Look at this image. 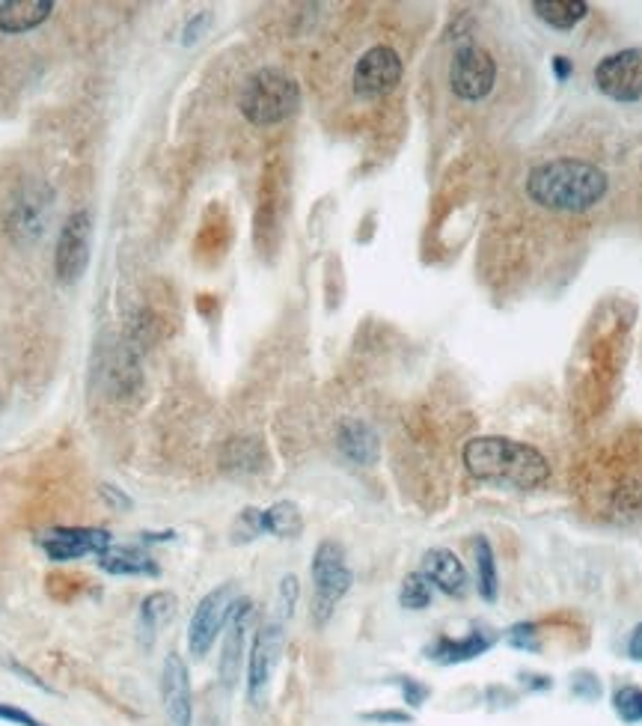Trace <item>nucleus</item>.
<instances>
[{
  "label": "nucleus",
  "mask_w": 642,
  "mask_h": 726,
  "mask_svg": "<svg viewBox=\"0 0 642 726\" xmlns=\"http://www.w3.org/2000/svg\"><path fill=\"white\" fill-rule=\"evenodd\" d=\"M607 173L584 158H550L529 170L526 196L550 212H589L607 194Z\"/></svg>",
  "instance_id": "1"
},
{
  "label": "nucleus",
  "mask_w": 642,
  "mask_h": 726,
  "mask_svg": "<svg viewBox=\"0 0 642 726\" xmlns=\"http://www.w3.org/2000/svg\"><path fill=\"white\" fill-rule=\"evenodd\" d=\"M89 247H93V217L87 209H78L68 215L66 226L60 229L57 254H54V268H57L60 280L75 284L87 271L89 254H93Z\"/></svg>",
  "instance_id": "7"
},
{
  "label": "nucleus",
  "mask_w": 642,
  "mask_h": 726,
  "mask_svg": "<svg viewBox=\"0 0 642 726\" xmlns=\"http://www.w3.org/2000/svg\"><path fill=\"white\" fill-rule=\"evenodd\" d=\"M0 720H7V724H15V726H45L42 720H36V717L30 715V712L10 706V703H0Z\"/></svg>",
  "instance_id": "32"
},
{
  "label": "nucleus",
  "mask_w": 642,
  "mask_h": 726,
  "mask_svg": "<svg viewBox=\"0 0 642 726\" xmlns=\"http://www.w3.org/2000/svg\"><path fill=\"white\" fill-rule=\"evenodd\" d=\"M571 70H575V66H571V60L563 57V54H559V57H554V75H556V81H568V78H571Z\"/></svg>",
  "instance_id": "37"
},
{
  "label": "nucleus",
  "mask_w": 642,
  "mask_h": 726,
  "mask_svg": "<svg viewBox=\"0 0 642 726\" xmlns=\"http://www.w3.org/2000/svg\"><path fill=\"white\" fill-rule=\"evenodd\" d=\"M496 643V634L491 629H473L468 631L464 638H449V634H440L435 638V643H428L426 655L428 661H435V664H464V661H473V658L485 655L488 649Z\"/></svg>",
  "instance_id": "14"
},
{
  "label": "nucleus",
  "mask_w": 642,
  "mask_h": 726,
  "mask_svg": "<svg viewBox=\"0 0 642 726\" xmlns=\"http://www.w3.org/2000/svg\"><path fill=\"white\" fill-rule=\"evenodd\" d=\"M98 569L107 575H128V578H158L161 575V566L156 559L135 545H110L105 554H98Z\"/></svg>",
  "instance_id": "16"
},
{
  "label": "nucleus",
  "mask_w": 642,
  "mask_h": 726,
  "mask_svg": "<svg viewBox=\"0 0 642 726\" xmlns=\"http://www.w3.org/2000/svg\"><path fill=\"white\" fill-rule=\"evenodd\" d=\"M235 599H238L235 596V584H221V587H214L208 596L200 599L194 617H191V626H188V649H191V655H208V649L214 647L217 634L224 631Z\"/></svg>",
  "instance_id": "5"
},
{
  "label": "nucleus",
  "mask_w": 642,
  "mask_h": 726,
  "mask_svg": "<svg viewBox=\"0 0 642 726\" xmlns=\"http://www.w3.org/2000/svg\"><path fill=\"white\" fill-rule=\"evenodd\" d=\"M54 3L51 0H3L0 3V30L3 33H24L40 28L49 19Z\"/></svg>",
  "instance_id": "18"
},
{
  "label": "nucleus",
  "mask_w": 642,
  "mask_h": 726,
  "mask_svg": "<svg viewBox=\"0 0 642 726\" xmlns=\"http://www.w3.org/2000/svg\"><path fill=\"white\" fill-rule=\"evenodd\" d=\"M336 444H340L342 456L354 461V465H361V468H370L378 461V435H375L370 423L345 420Z\"/></svg>",
  "instance_id": "17"
},
{
  "label": "nucleus",
  "mask_w": 642,
  "mask_h": 726,
  "mask_svg": "<svg viewBox=\"0 0 642 726\" xmlns=\"http://www.w3.org/2000/svg\"><path fill=\"white\" fill-rule=\"evenodd\" d=\"M208 21H212V15H208V12H196L194 19H191L185 24V33H182V42H185V45H194V42L200 40V33H203V28H205V24H208Z\"/></svg>",
  "instance_id": "33"
},
{
  "label": "nucleus",
  "mask_w": 642,
  "mask_h": 726,
  "mask_svg": "<svg viewBox=\"0 0 642 726\" xmlns=\"http://www.w3.org/2000/svg\"><path fill=\"white\" fill-rule=\"evenodd\" d=\"M431 596H435V587L422 572H410L408 578L402 580L399 605L405 610H426L431 605Z\"/></svg>",
  "instance_id": "24"
},
{
  "label": "nucleus",
  "mask_w": 642,
  "mask_h": 726,
  "mask_svg": "<svg viewBox=\"0 0 642 726\" xmlns=\"http://www.w3.org/2000/svg\"><path fill=\"white\" fill-rule=\"evenodd\" d=\"M473 554H477V587L485 601H496L500 596V575H496V557L491 542L485 536L473 540Z\"/></svg>",
  "instance_id": "22"
},
{
  "label": "nucleus",
  "mask_w": 642,
  "mask_h": 726,
  "mask_svg": "<svg viewBox=\"0 0 642 726\" xmlns=\"http://www.w3.org/2000/svg\"><path fill=\"white\" fill-rule=\"evenodd\" d=\"M402 70L405 66H402L399 51H393L389 45H375L354 66V78H351L354 93L366 98L384 96V93H389L399 84Z\"/></svg>",
  "instance_id": "11"
},
{
  "label": "nucleus",
  "mask_w": 642,
  "mask_h": 726,
  "mask_svg": "<svg viewBox=\"0 0 642 726\" xmlns=\"http://www.w3.org/2000/svg\"><path fill=\"white\" fill-rule=\"evenodd\" d=\"M263 527L265 533H271L277 540H295L303 531V515L298 510V503L280 501L263 510Z\"/></svg>",
  "instance_id": "21"
},
{
  "label": "nucleus",
  "mask_w": 642,
  "mask_h": 726,
  "mask_svg": "<svg viewBox=\"0 0 642 726\" xmlns=\"http://www.w3.org/2000/svg\"><path fill=\"white\" fill-rule=\"evenodd\" d=\"M263 510H254V506L242 510V515L233 524V542H250L256 536H263Z\"/></svg>",
  "instance_id": "26"
},
{
  "label": "nucleus",
  "mask_w": 642,
  "mask_h": 726,
  "mask_svg": "<svg viewBox=\"0 0 642 726\" xmlns=\"http://www.w3.org/2000/svg\"><path fill=\"white\" fill-rule=\"evenodd\" d=\"M140 540L143 542H170V540H175V533L173 531H164V533H140Z\"/></svg>",
  "instance_id": "38"
},
{
  "label": "nucleus",
  "mask_w": 642,
  "mask_h": 726,
  "mask_svg": "<svg viewBox=\"0 0 642 726\" xmlns=\"http://www.w3.org/2000/svg\"><path fill=\"white\" fill-rule=\"evenodd\" d=\"M301 105V87L280 70H259L242 89V114L254 126H277Z\"/></svg>",
  "instance_id": "3"
},
{
  "label": "nucleus",
  "mask_w": 642,
  "mask_h": 726,
  "mask_svg": "<svg viewBox=\"0 0 642 726\" xmlns=\"http://www.w3.org/2000/svg\"><path fill=\"white\" fill-rule=\"evenodd\" d=\"M496 63L485 49L479 45H461L449 66V84L452 93L464 102H482L494 89Z\"/></svg>",
  "instance_id": "6"
},
{
  "label": "nucleus",
  "mask_w": 642,
  "mask_h": 726,
  "mask_svg": "<svg viewBox=\"0 0 642 726\" xmlns=\"http://www.w3.org/2000/svg\"><path fill=\"white\" fill-rule=\"evenodd\" d=\"M571 694H575L577 700H598L601 697V682H598V676L595 673H589V670H580V673H575L571 676Z\"/></svg>",
  "instance_id": "29"
},
{
  "label": "nucleus",
  "mask_w": 642,
  "mask_h": 726,
  "mask_svg": "<svg viewBox=\"0 0 642 726\" xmlns=\"http://www.w3.org/2000/svg\"><path fill=\"white\" fill-rule=\"evenodd\" d=\"M101 494H105V501L110 503V506H117V510H131V501H128L117 485H101Z\"/></svg>",
  "instance_id": "34"
},
{
  "label": "nucleus",
  "mask_w": 642,
  "mask_h": 726,
  "mask_svg": "<svg viewBox=\"0 0 642 726\" xmlns=\"http://www.w3.org/2000/svg\"><path fill=\"white\" fill-rule=\"evenodd\" d=\"M595 84L613 102H636L642 98V51L624 49L603 57L595 66Z\"/></svg>",
  "instance_id": "8"
},
{
  "label": "nucleus",
  "mask_w": 642,
  "mask_h": 726,
  "mask_svg": "<svg viewBox=\"0 0 642 726\" xmlns=\"http://www.w3.org/2000/svg\"><path fill=\"white\" fill-rule=\"evenodd\" d=\"M312 622L324 626L333 617V610L345 599V592L354 584V575L345 559V548L340 542L324 540L312 554Z\"/></svg>",
  "instance_id": "4"
},
{
  "label": "nucleus",
  "mask_w": 642,
  "mask_h": 726,
  "mask_svg": "<svg viewBox=\"0 0 642 726\" xmlns=\"http://www.w3.org/2000/svg\"><path fill=\"white\" fill-rule=\"evenodd\" d=\"M203 726H221L217 724V720H214V717H205V724Z\"/></svg>",
  "instance_id": "39"
},
{
  "label": "nucleus",
  "mask_w": 642,
  "mask_h": 726,
  "mask_svg": "<svg viewBox=\"0 0 642 726\" xmlns=\"http://www.w3.org/2000/svg\"><path fill=\"white\" fill-rule=\"evenodd\" d=\"M42 194H49L45 188H36L33 194L24 196L19 206H15V217H12V229L19 233V236H40L45 233V224H49L51 215V196L42 200Z\"/></svg>",
  "instance_id": "19"
},
{
  "label": "nucleus",
  "mask_w": 642,
  "mask_h": 726,
  "mask_svg": "<svg viewBox=\"0 0 642 726\" xmlns=\"http://www.w3.org/2000/svg\"><path fill=\"white\" fill-rule=\"evenodd\" d=\"M298 592H301V587H298V578H295V575H286V578L280 580V617L282 619H289L295 613Z\"/></svg>",
  "instance_id": "30"
},
{
  "label": "nucleus",
  "mask_w": 642,
  "mask_h": 726,
  "mask_svg": "<svg viewBox=\"0 0 642 726\" xmlns=\"http://www.w3.org/2000/svg\"><path fill=\"white\" fill-rule=\"evenodd\" d=\"M363 720L366 724H396V726H405L414 720V715L410 712H399V708H381V712H363Z\"/></svg>",
  "instance_id": "31"
},
{
  "label": "nucleus",
  "mask_w": 642,
  "mask_h": 726,
  "mask_svg": "<svg viewBox=\"0 0 642 726\" xmlns=\"http://www.w3.org/2000/svg\"><path fill=\"white\" fill-rule=\"evenodd\" d=\"M250 619H254V601L250 599H235L229 619H226V640L224 652H221V685L226 691H233L238 676H242V658H244V640H247V629H250Z\"/></svg>",
  "instance_id": "13"
},
{
  "label": "nucleus",
  "mask_w": 642,
  "mask_h": 726,
  "mask_svg": "<svg viewBox=\"0 0 642 726\" xmlns=\"http://www.w3.org/2000/svg\"><path fill=\"white\" fill-rule=\"evenodd\" d=\"M393 685L399 687L402 700H405V703H408L410 708H422V706H426L428 694H431V687H428L426 682H419V679H414V676H396V679H393Z\"/></svg>",
  "instance_id": "27"
},
{
  "label": "nucleus",
  "mask_w": 642,
  "mask_h": 726,
  "mask_svg": "<svg viewBox=\"0 0 642 726\" xmlns=\"http://www.w3.org/2000/svg\"><path fill=\"white\" fill-rule=\"evenodd\" d=\"M464 468L473 480L494 482V485H512L517 491H533L550 480V465L545 452L535 450L533 444L512 441L500 435H482L464 444Z\"/></svg>",
  "instance_id": "2"
},
{
  "label": "nucleus",
  "mask_w": 642,
  "mask_h": 726,
  "mask_svg": "<svg viewBox=\"0 0 642 726\" xmlns=\"http://www.w3.org/2000/svg\"><path fill=\"white\" fill-rule=\"evenodd\" d=\"M422 575L431 580V587L447 592L452 599H464L470 589V575L464 563L449 548H428L422 554Z\"/></svg>",
  "instance_id": "15"
},
{
  "label": "nucleus",
  "mask_w": 642,
  "mask_h": 726,
  "mask_svg": "<svg viewBox=\"0 0 642 726\" xmlns=\"http://www.w3.org/2000/svg\"><path fill=\"white\" fill-rule=\"evenodd\" d=\"M628 655H631L633 661H642V622L631 631V638H628Z\"/></svg>",
  "instance_id": "36"
},
{
  "label": "nucleus",
  "mask_w": 642,
  "mask_h": 726,
  "mask_svg": "<svg viewBox=\"0 0 642 726\" xmlns=\"http://www.w3.org/2000/svg\"><path fill=\"white\" fill-rule=\"evenodd\" d=\"M175 617V596L167 589L149 592L143 605H140V631H147V638H152L158 629H164L167 622Z\"/></svg>",
  "instance_id": "23"
},
{
  "label": "nucleus",
  "mask_w": 642,
  "mask_h": 726,
  "mask_svg": "<svg viewBox=\"0 0 642 726\" xmlns=\"http://www.w3.org/2000/svg\"><path fill=\"white\" fill-rule=\"evenodd\" d=\"M506 640L515 649H524V652H538V626L535 622H517L506 631Z\"/></svg>",
  "instance_id": "28"
},
{
  "label": "nucleus",
  "mask_w": 642,
  "mask_h": 726,
  "mask_svg": "<svg viewBox=\"0 0 642 726\" xmlns=\"http://www.w3.org/2000/svg\"><path fill=\"white\" fill-rule=\"evenodd\" d=\"M282 652V626L280 622H265L256 631L254 647H250V661H247V700L254 706H263L268 685Z\"/></svg>",
  "instance_id": "10"
},
{
  "label": "nucleus",
  "mask_w": 642,
  "mask_h": 726,
  "mask_svg": "<svg viewBox=\"0 0 642 726\" xmlns=\"http://www.w3.org/2000/svg\"><path fill=\"white\" fill-rule=\"evenodd\" d=\"M613 712L624 724H642V687L622 685L613 694Z\"/></svg>",
  "instance_id": "25"
},
{
  "label": "nucleus",
  "mask_w": 642,
  "mask_h": 726,
  "mask_svg": "<svg viewBox=\"0 0 642 726\" xmlns=\"http://www.w3.org/2000/svg\"><path fill=\"white\" fill-rule=\"evenodd\" d=\"M42 551L49 554L54 563H66V559L87 557V554H105L114 545V536L101 527H54V531L40 536Z\"/></svg>",
  "instance_id": "12"
},
{
  "label": "nucleus",
  "mask_w": 642,
  "mask_h": 726,
  "mask_svg": "<svg viewBox=\"0 0 642 726\" xmlns=\"http://www.w3.org/2000/svg\"><path fill=\"white\" fill-rule=\"evenodd\" d=\"M161 708H164V726H194L191 673L179 652H170L161 664Z\"/></svg>",
  "instance_id": "9"
},
{
  "label": "nucleus",
  "mask_w": 642,
  "mask_h": 726,
  "mask_svg": "<svg viewBox=\"0 0 642 726\" xmlns=\"http://www.w3.org/2000/svg\"><path fill=\"white\" fill-rule=\"evenodd\" d=\"M524 687L526 691H550L554 687V679L542 676V673H524Z\"/></svg>",
  "instance_id": "35"
},
{
  "label": "nucleus",
  "mask_w": 642,
  "mask_h": 726,
  "mask_svg": "<svg viewBox=\"0 0 642 726\" xmlns=\"http://www.w3.org/2000/svg\"><path fill=\"white\" fill-rule=\"evenodd\" d=\"M533 10L550 28L571 30L586 19L589 3H584V0H535Z\"/></svg>",
  "instance_id": "20"
}]
</instances>
